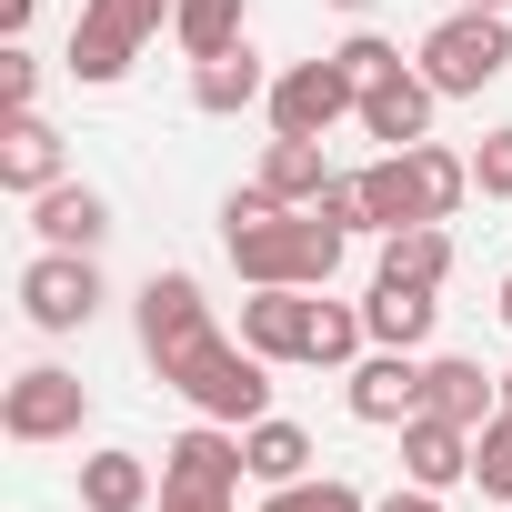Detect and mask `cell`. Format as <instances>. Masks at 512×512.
Returning <instances> with one entry per match:
<instances>
[{
  "instance_id": "6da1fadb",
  "label": "cell",
  "mask_w": 512,
  "mask_h": 512,
  "mask_svg": "<svg viewBox=\"0 0 512 512\" xmlns=\"http://www.w3.org/2000/svg\"><path fill=\"white\" fill-rule=\"evenodd\" d=\"M141 352H151V372L191 402V412H211V422H262L272 412V362L251 352V342H221L211 332V302H201V282L191 272H151L141 282Z\"/></svg>"
},
{
  "instance_id": "7a4b0ae2",
  "label": "cell",
  "mask_w": 512,
  "mask_h": 512,
  "mask_svg": "<svg viewBox=\"0 0 512 512\" xmlns=\"http://www.w3.org/2000/svg\"><path fill=\"white\" fill-rule=\"evenodd\" d=\"M342 221H322V211H282L272 191H231L221 201V251H231V272L251 282V292H272V282H292V292H322L332 272H342Z\"/></svg>"
},
{
  "instance_id": "3957f363",
  "label": "cell",
  "mask_w": 512,
  "mask_h": 512,
  "mask_svg": "<svg viewBox=\"0 0 512 512\" xmlns=\"http://www.w3.org/2000/svg\"><path fill=\"white\" fill-rule=\"evenodd\" d=\"M512 71V21L502 11H452L432 41H422V81L442 91V101H472V91H492Z\"/></svg>"
},
{
  "instance_id": "277c9868",
  "label": "cell",
  "mask_w": 512,
  "mask_h": 512,
  "mask_svg": "<svg viewBox=\"0 0 512 512\" xmlns=\"http://www.w3.org/2000/svg\"><path fill=\"white\" fill-rule=\"evenodd\" d=\"M171 21V0H81V21H71V81H121L141 61V41Z\"/></svg>"
},
{
  "instance_id": "5b68a950",
  "label": "cell",
  "mask_w": 512,
  "mask_h": 512,
  "mask_svg": "<svg viewBox=\"0 0 512 512\" xmlns=\"http://www.w3.org/2000/svg\"><path fill=\"white\" fill-rule=\"evenodd\" d=\"M332 121H362V81L322 51V61H292L282 81H272V131H292V141H322Z\"/></svg>"
},
{
  "instance_id": "8992f818",
  "label": "cell",
  "mask_w": 512,
  "mask_h": 512,
  "mask_svg": "<svg viewBox=\"0 0 512 512\" xmlns=\"http://www.w3.org/2000/svg\"><path fill=\"white\" fill-rule=\"evenodd\" d=\"M81 412H91V382L61 372V362H31L11 392H0V432H11V442H71Z\"/></svg>"
},
{
  "instance_id": "52a82bcc",
  "label": "cell",
  "mask_w": 512,
  "mask_h": 512,
  "mask_svg": "<svg viewBox=\"0 0 512 512\" xmlns=\"http://www.w3.org/2000/svg\"><path fill=\"white\" fill-rule=\"evenodd\" d=\"M21 312L41 332H81L101 312V272H91V251H41V262L21 272Z\"/></svg>"
},
{
  "instance_id": "ba28073f",
  "label": "cell",
  "mask_w": 512,
  "mask_h": 512,
  "mask_svg": "<svg viewBox=\"0 0 512 512\" xmlns=\"http://www.w3.org/2000/svg\"><path fill=\"white\" fill-rule=\"evenodd\" d=\"M241 472H251L241 462V422H211V412L161 452V482H191V492H241Z\"/></svg>"
},
{
  "instance_id": "9c48e42d",
  "label": "cell",
  "mask_w": 512,
  "mask_h": 512,
  "mask_svg": "<svg viewBox=\"0 0 512 512\" xmlns=\"http://www.w3.org/2000/svg\"><path fill=\"white\" fill-rule=\"evenodd\" d=\"M312 292H292V282H272V292H251L241 302V342L262 352V362H312Z\"/></svg>"
},
{
  "instance_id": "30bf717a",
  "label": "cell",
  "mask_w": 512,
  "mask_h": 512,
  "mask_svg": "<svg viewBox=\"0 0 512 512\" xmlns=\"http://www.w3.org/2000/svg\"><path fill=\"white\" fill-rule=\"evenodd\" d=\"M412 412H422V362L372 342V352L352 362V422H392V432H402Z\"/></svg>"
},
{
  "instance_id": "8fae6325",
  "label": "cell",
  "mask_w": 512,
  "mask_h": 512,
  "mask_svg": "<svg viewBox=\"0 0 512 512\" xmlns=\"http://www.w3.org/2000/svg\"><path fill=\"white\" fill-rule=\"evenodd\" d=\"M31 231H41V251H101L111 241V201L91 181H51L31 201Z\"/></svg>"
},
{
  "instance_id": "7c38bea8",
  "label": "cell",
  "mask_w": 512,
  "mask_h": 512,
  "mask_svg": "<svg viewBox=\"0 0 512 512\" xmlns=\"http://www.w3.org/2000/svg\"><path fill=\"white\" fill-rule=\"evenodd\" d=\"M432 101H442V91H432L422 71H392V81L362 91V131H372L382 151H412V141L432 131Z\"/></svg>"
},
{
  "instance_id": "4fadbf2b",
  "label": "cell",
  "mask_w": 512,
  "mask_h": 512,
  "mask_svg": "<svg viewBox=\"0 0 512 512\" xmlns=\"http://www.w3.org/2000/svg\"><path fill=\"white\" fill-rule=\"evenodd\" d=\"M402 472H412L422 492L472 482V432H462V422H442V412H412V422H402Z\"/></svg>"
},
{
  "instance_id": "5bb4252c",
  "label": "cell",
  "mask_w": 512,
  "mask_h": 512,
  "mask_svg": "<svg viewBox=\"0 0 512 512\" xmlns=\"http://www.w3.org/2000/svg\"><path fill=\"white\" fill-rule=\"evenodd\" d=\"M352 181H362V231H412V221H432L412 151H382V161H372V171H352Z\"/></svg>"
},
{
  "instance_id": "9a60e30c",
  "label": "cell",
  "mask_w": 512,
  "mask_h": 512,
  "mask_svg": "<svg viewBox=\"0 0 512 512\" xmlns=\"http://www.w3.org/2000/svg\"><path fill=\"white\" fill-rule=\"evenodd\" d=\"M422 412H442V422L482 432V422L502 412V382H492L482 362H422Z\"/></svg>"
},
{
  "instance_id": "2e32d148",
  "label": "cell",
  "mask_w": 512,
  "mask_h": 512,
  "mask_svg": "<svg viewBox=\"0 0 512 512\" xmlns=\"http://www.w3.org/2000/svg\"><path fill=\"white\" fill-rule=\"evenodd\" d=\"M0 181H11L21 201H41V191L61 181V131H51L41 111H11V131H0Z\"/></svg>"
},
{
  "instance_id": "e0dca14e",
  "label": "cell",
  "mask_w": 512,
  "mask_h": 512,
  "mask_svg": "<svg viewBox=\"0 0 512 512\" xmlns=\"http://www.w3.org/2000/svg\"><path fill=\"white\" fill-rule=\"evenodd\" d=\"M251 101H272V81H262V61H251L241 41H231V51H211V61H191V111L231 121V111H251Z\"/></svg>"
},
{
  "instance_id": "ac0fdd59",
  "label": "cell",
  "mask_w": 512,
  "mask_h": 512,
  "mask_svg": "<svg viewBox=\"0 0 512 512\" xmlns=\"http://www.w3.org/2000/svg\"><path fill=\"white\" fill-rule=\"evenodd\" d=\"M251 191H272L282 211H312V201L332 191V161H322V141H292V131H282V141L262 151V181H251Z\"/></svg>"
},
{
  "instance_id": "d6986e66",
  "label": "cell",
  "mask_w": 512,
  "mask_h": 512,
  "mask_svg": "<svg viewBox=\"0 0 512 512\" xmlns=\"http://www.w3.org/2000/svg\"><path fill=\"white\" fill-rule=\"evenodd\" d=\"M432 292H412V282H372V302H362V332L382 342V352H422L432 342Z\"/></svg>"
},
{
  "instance_id": "ffe728a7",
  "label": "cell",
  "mask_w": 512,
  "mask_h": 512,
  "mask_svg": "<svg viewBox=\"0 0 512 512\" xmlns=\"http://www.w3.org/2000/svg\"><path fill=\"white\" fill-rule=\"evenodd\" d=\"M382 282H412V292H442V282H452V231H442V221H412V231H382Z\"/></svg>"
},
{
  "instance_id": "44dd1931",
  "label": "cell",
  "mask_w": 512,
  "mask_h": 512,
  "mask_svg": "<svg viewBox=\"0 0 512 512\" xmlns=\"http://www.w3.org/2000/svg\"><path fill=\"white\" fill-rule=\"evenodd\" d=\"M81 512H151L141 452H91V462H81Z\"/></svg>"
},
{
  "instance_id": "7402d4cb",
  "label": "cell",
  "mask_w": 512,
  "mask_h": 512,
  "mask_svg": "<svg viewBox=\"0 0 512 512\" xmlns=\"http://www.w3.org/2000/svg\"><path fill=\"white\" fill-rule=\"evenodd\" d=\"M241 462H251V482H302V472H312V432L262 412V422L241 432Z\"/></svg>"
},
{
  "instance_id": "603a6c76",
  "label": "cell",
  "mask_w": 512,
  "mask_h": 512,
  "mask_svg": "<svg viewBox=\"0 0 512 512\" xmlns=\"http://www.w3.org/2000/svg\"><path fill=\"white\" fill-rule=\"evenodd\" d=\"M171 41H181L191 61L231 51V41H241V0H171Z\"/></svg>"
},
{
  "instance_id": "cb8c5ba5",
  "label": "cell",
  "mask_w": 512,
  "mask_h": 512,
  "mask_svg": "<svg viewBox=\"0 0 512 512\" xmlns=\"http://www.w3.org/2000/svg\"><path fill=\"white\" fill-rule=\"evenodd\" d=\"M412 171H422L432 221H452V211H462V191H472V161H462V151H442V141H412Z\"/></svg>"
},
{
  "instance_id": "d4e9b609",
  "label": "cell",
  "mask_w": 512,
  "mask_h": 512,
  "mask_svg": "<svg viewBox=\"0 0 512 512\" xmlns=\"http://www.w3.org/2000/svg\"><path fill=\"white\" fill-rule=\"evenodd\" d=\"M362 342H372V332H362V312H342V302H322V312H312V362H322V372H352V362H362Z\"/></svg>"
},
{
  "instance_id": "484cf974",
  "label": "cell",
  "mask_w": 512,
  "mask_h": 512,
  "mask_svg": "<svg viewBox=\"0 0 512 512\" xmlns=\"http://www.w3.org/2000/svg\"><path fill=\"white\" fill-rule=\"evenodd\" d=\"M472 482H482L492 502H512V402H502V412L472 432Z\"/></svg>"
},
{
  "instance_id": "4316f807",
  "label": "cell",
  "mask_w": 512,
  "mask_h": 512,
  "mask_svg": "<svg viewBox=\"0 0 512 512\" xmlns=\"http://www.w3.org/2000/svg\"><path fill=\"white\" fill-rule=\"evenodd\" d=\"M262 512H372V502H362L352 482H332V472H322V482L302 472V482H272V502H262Z\"/></svg>"
},
{
  "instance_id": "83f0119b",
  "label": "cell",
  "mask_w": 512,
  "mask_h": 512,
  "mask_svg": "<svg viewBox=\"0 0 512 512\" xmlns=\"http://www.w3.org/2000/svg\"><path fill=\"white\" fill-rule=\"evenodd\" d=\"M332 61H342V71H352V81H362V91H372V81H392V71H402V51H392V41H382V31H352V41H342V51H332Z\"/></svg>"
},
{
  "instance_id": "f1b7e54d",
  "label": "cell",
  "mask_w": 512,
  "mask_h": 512,
  "mask_svg": "<svg viewBox=\"0 0 512 512\" xmlns=\"http://www.w3.org/2000/svg\"><path fill=\"white\" fill-rule=\"evenodd\" d=\"M472 191H482V201H512V131H482V151H472Z\"/></svg>"
},
{
  "instance_id": "f546056e",
  "label": "cell",
  "mask_w": 512,
  "mask_h": 512,
  "mask_svg": "<svg viewBox=\"0 0 512 512\" xmlns=\"http://www.w3.org/2000/svg\"><path fill=\"white\" fill-rule=\"evenodd\" d=\"M41 101V61L31 51H0V111H31Z\"/></svg>"
},
{
  "instance_id": "4dcf8cb0",
  "label": "cell",
  "mask_w": 512,
  "mask_h": 512,
  "mask_svg": "<svg viewBox=\"0 0 512 512\" xmlns=\"http://www.w3.org/2000/svg\"><path fill=\"white\" fill-rule=\"evenodd\" d=\"M312 211H322V221H342V231H362V181H332Z\"/></svg>"
},
{
  "instance_id": "1f68e13d",
  "label": "cell",
  "mask_w": 512,
  "mask_h": 512,
  "mask_svg": "<svg viewBox=\"0 0 512 512\" xmlns=\"http://www.w3.org/2000/svg\"><path fill=\"white\" fill-rule=\"evenodd\" d=\"M161 512H231V492H191V482H161Z\"/></svg>"
},
{
  "instance_id": "d6a6232c",
  "label": "cell",
  "mask_w": 512,
  "mask_h": 512,
  "mask_svg": "<svg viewBox=\"0 0 512 512\" xmlns=\"http://www.w3.org/2000/svg\"><path fill=\"white\" fill-rule=\"evenodd\" d=\"M372 512H442V492H422V482H412V492H392V502H372Z\"/></svg>"
},
{
  "instance_id": "836d02e7",
  "label": "cell",
  "mask_w": 512,
  "mask_h": 512,
  "mask_svg": "<svg viewBox=\"0 0 512 512\" xmlns=\"http://www.w3.org/2000/svg\"><path fill=\"white\" fill-rule=\"evenodd\" d=\"M31 11H41V0H0V31L21 41V31H31Z\"/></svg>"
},
{
  "instance_id": "e575fe53",
  "label": "cell",
  "mask_w": 512,
  "mask_h": 512,
  "mask_svg": "<svg viewBox=\"0 0 512 512\" xmlns=\"http://www.w3.org/2000/svg\"><path fill=\"white\" fill-rule=\"evenodd\" d=\"M462 11H512V0H462Z\"/></svg>"
},
{
  "instance_id": "d590c367",
  "label": "cell",
  "mask_w": 512,
  "mask_h": 512,
  "mask_svg": "<svg viewBox=\"0 0 512 512\" xmlns=\"http://www.w3.org/2000/svg\"><path fill=\"white\" fill-rule=\"evenodd\" d=\"M502 322H512V272H502Z\"/></svg>"
},
{
  "instance_id": "8d00e7d4",
  "label": "cell",
  "mask_w": 512,
  "mask_h": 512,
  "mask_svg": "<svg viewBox=\"0 0 512 512\" xmlns=\"http://www.w3.org/2000/svg\"><path fill=\"white\" fill-rule=\"evenodd\" d=\"M342 11H372V0H342Z\"/></svg>"
},
{
  "instance_id": "74e56055",
  "label": "cell",
  "mask_w": 512,
  "mask_h": 512,
  "mask_svg": "<svg viewBox=\"0 0 512 512\" xmlns=\"http://www.w3.org/2000/svg\"><path fill=\"white\" fill-rule=\"evenodd\" d=\"M502 402H512V372H502Z\"/></svg>"
}]
</instances>
